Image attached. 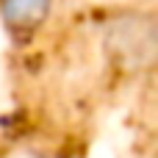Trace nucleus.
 <instances>
[{
    "mask_svg": "<svg viewBox=\"0 0 158 158\" xmlns=\"http://www.w3.org/2000/svg\"><path fill=\"white\" fill-rule=\"evenodd\" d=\"M106 53L128 69H144L156 58V19L150 14H119L106 25L103 33Z\"/></svg>",
    "mask_w": 158,
    "mask_h": 158,
    "instance_id": "obj_1",
    "label": "nucleus"
},
{
    "mask_svg": "<svg viewBox=\"0 0 158 158\" xmlns=\"http://www.w3.org/2000/svg\"><path fill=\"white\" fill-rule=\"evenodd\" d=\"M53 0H0V19L11 33H31L50 17Z\"/></svg>",
    "mask_w": 158,
    "mask_h": 158,
    "instance_id": "obj_2",
    "label": "nucleus"
}]
</instances>
